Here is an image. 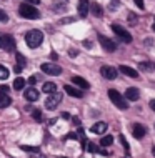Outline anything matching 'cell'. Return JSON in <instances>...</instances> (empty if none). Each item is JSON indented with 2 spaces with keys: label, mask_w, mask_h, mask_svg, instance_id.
Segmentation results:
<instances>
[{
  "label": "cell",
  "mask_w": 155,
  "mask_h": 158,
  "mask_svg": "<svg viewBox=\"0 0 155 158\" xmlns=\"http://www.w3.org/2000/svg\"><path fill=\"white\" fill-rule=\"evenodd\" d=\"M25 42H27V45L30 48H37V47L42 45V42H44V33L40 30H30L25 33Z\"/></svg>",
  "instance_id": "cell-1"
},
{
  "label": "cell",
  "mask_w": 155,
  "mask_h": 158,
  "mask_svg": "<svg viewBox=\"0 0 155 158\" xmlns=\"http://www.w3.org/2000/svg\"><path fill=\"white\" fill-rule=\"evenodd\" d=\"M19 14L24 17V19H30V20H37L40 17V12L37 10L35 5H30V3H22L19 8Z\"/></svg>",
  "instance_id": "cell-2"
},
{
  "label": "cell",
  "mask_w": 155,
  "mask_h": 158,
  "mask_svg": "<svg viewBox=\"0 0 155 158\" xmlns=\"http://www.w3.org/2000/svg\"><path fill=\"white\" fill-rule=\"evenodd\" d=\"M109 98L112 100V103H114L117 108H120V110H127L128 108V103H127V98L123 97V95H120V93L117 92V90H109Z\"/></svg>",
  "instance_id": "cell-3"
},
{
  "label": "cell",
  "mask_w": 155,
  "mask_h": 158,
  "mask_svg": "<svg viewBox=\"0 0 155 158\" xmlns=\"http://www.w3.org/2000/svg\"><path fill=\"white\" fill-rule=\"evenodd\" d=\"M0 48H3L5 52H12L15 48V38L10 33H5V35L0 37Z\"/></svg>",
  "instance_id": "cell-4"
},
{
  "label": "cell",
  "mask_w": 155,
  "mask_h": 158,
  "mask_svg": "<svg viewBox=\"0 0 155 158\" xmlns=\"http://www.w3.org/2000/svg\"><path fill=\"white\" fill-rule=\"evenodd\" d=\"M112 30H114V33H115V35H117L122 42H125V44H130V42H132V35L125 30V28L120 27V25L114 23V25H112Z\"/></svg>",
  "instance_id": "cell-5"
},
{
  "label": "cell",
  "mask_w": 155,
  "mask_h": 158,
  "mask_svg": "<svg viewBox=\"0 0 155 158\" xmlns=\"http://www.w3.org/2000/svg\"><path fill=\"white\" fill-rule=\"evenodd\" d=\"M42 72H44L45 75H60L62 73V67L57 65V63H42Z\"/></svg>",
  "instance_id": "cell-6"
},
{
  "label": "cell",
  "mask_w": 155,
  "mask_h": 158,
  "mask_svg": "<svg viewBox=\"0 0 155 158\" xmlns=\"http://www.w3.org/2000/svg\"><path fill=\"white\" fill-rule=\"evenodd\" d=\"M62 102V93H58V92H54V93H50V97L45 100V108H49V110H54V108H57V105Z\"/></svg>",
  "instance_id": "cell-7"
},
{
  "label": "cell",
  "mask_w": 155,
  "mask_h": 158,
  "mask_svg": "<svg viewBox=\"0 0 155 158\" xmlns=\"http://www.w3.org/2000/svg\"><path fill=\"white\" fill-rule=\"evenodd\" d=\"M98 40H100L102 48L107 50V52H115V50H117V44H115L112 38L105 37V35H98Z\"/></svg>",
  "instance_id": "cell-8"
},
{
  "label": "cell",
  "mask_w": 155,
  "mask_h": 158,
  "mask_svg": "<svg viewBox=\"0 0 155 158\" xmlns=\"http://www.w3.org/2000/svg\"><path fill=\"white\" fill-rule=\"evenodd\" d=\"M100 73H102L103 78H107V80H115V78H117V75H118V72H117V68H114V67L103 65L100 68Z\"/></svg>",
  "instance_id": "cell-9"
},
{
  "label": "cell",
  "mask_w": 155,
  "mask_h": 158,
  "mask_svg": "<svg viewBox=\"0 0 155 158\" xmlns=\"http://www.w3.org/2000/svg\"><path fill=\"white\" fill-rule=\"evenodd\" d=\"M77 10H79V15L82 17V19H85V17L88 15V10H90L88 0H80L79 5H77Z\"/></svg>",
  "instance_id": "cell-10"
},
{
  "label": "cell",
  "mask_w": 155,
  "mask_h": 158,
  "mask_svg": "<svg viewBox=\"0 0 155 158\" xmlns=\"http://www.w3.org/2000/svg\"><path fill=\"white\" fill-rule=\"evenodd\" d=\"M132 133H133V136H135L137 140H142L144 135L147 133V128H145L144 125H140V123H135V125L132 127Z\"/></svg>",
  "instance_id": "cell-11"
},
{
  "label": "cell",
  "mask_w": 155,
  "mask_h": 158,
  "mask_svg": "<svg viewBox=\"0 0 155 158\" xmlns=\"http://www.w3.org/2000/svg\"><path fill=\"white\" fill-rule=\"evenodd\" d=\"M92 133H97V135H102V133H105L107 131V123L105 122H97V123H93L92 125Z\"/></svg>",
  "instance_id": "cell-12"
},
{
  "label": "cell",
  "mask_w": 155,
  "mask_h": 158,
  "mask_svg": "<svg viewBox=\"0 0 155 158\" xmlns=\"http://www.w3.org/2000/svg\"><path fill=\"white\" fill-rule=\"evenodd\" d=\"M125 98L127 100H130V102H137L140 98V92H139V88H127V92H125Z\"/></svg>",
  "instance_id": "cell-13"
},
{
  "label": "cell",
  "mask_w": 155,
  "mask_h": 158,
  "mask_svg": "<svg viewBox=\"0 0 155 158\" xmlns=\"http://www.w3.org/2000/svg\"><path fill=\"white\" fill-rule=\"evenodd\" d=\"M120 72H122L123 75L130 77V78H137V77H139V72H137L135 68L127 67V65H120Z\"/></svg>",
  "instance_id": "cell-14"
},
{
  "label": "cell",
  "mask_w": 155,
  "mask_h": 158,
  "mask_svg": "<svg viewBox=\"0 0 155 158\" xmlns=\"http://www.w3.org/2000/svg\"><path fill=\"white\" fill-rule=\"evenodd\" d=\"M72 82H74V85H77V87L84 88V90H88V88H90V83L85 78H82V77H74Z\"/></svg>",
  "instance_id": "cell-15"
},
{
  "label": "cell",
  "mask_w": 155,
  "mask_h": 158,
  "mask_svg": "<svg viewBox=\"0 0 155 158\" xmlns=\"http://www.w3.org/2000/svg\"><path fill=\"white\" fill-rule=\"evenodd\" d=\"M24 97L27 98L28 102H37L38 100V92L35 90V88H27L24 93Z\"/></svg>",
  "instance_id": "cell-16"
},
{
  "label": "cell",
  "mask_w": 155,
  "mask_h": 158,
  "mask_svg": "<svg viewBox=\"0 0 155 158\" xmlns=\"http://www.w3.org/2000/svg\"><path fill=\"white\" fill-rule=\"evenodd\" d=\"M65 92H67L70 97H75V98H82V97H84L82 90H79V88H75V87H72V85H65Z\"/></svg>",
  "instance_id": "cell-17"
},
{
  "label": "cell",
  "mask_w": 155,
  "mask_h": 158,
  "mask_svg": "<svg viewBox=\"0 0 155 158\" xmlns=\"http://www.w3.org/2000/svg\"><path fill=\"white\" fill-rule=\"evenodd\" d=\"M10 103H12V98L7 93H0V108H7Z\"/></svg>",
  "instance_id": "cell-18"
},
{
  "label": "cell",
  "mask_w": 155,
  "mask_h": 158,
  "mask_svg": "<svg viewBox=\"0 0 155 158\" xmlns=\"http://www.w3.org/2000/svg\"><path fill=\"white\" fill-rule=\"evenodd\" d=\"M42 92L54 93V92H57V85H55L54 82H47V83H44V87H42Z\"/></svg>",
  "instance_id": "cell-19"
},
{
  "label": "cell",
  "mask_w": 155,
  "mask_h": 158,
  "mask_svg": "<svg viewBox=\"0 0 155 158\" xmlns=\"http://www.w3.org/2000/svg\"><path fill=\"white\" fill-rule=\"evenodd\" d=\"M90 10H92V14L95 15V17H102V15H103V8L98 5L97 2H93L92 5H90Z\"/></svg>",
  "instance_id": "cell-20"
},
{
  "label": "cell",
  "mask_w": 155,
  "mask_h": 158,
  "mask_svg": "<svg viewBox=\"0 0 155 158\" xmlns=\"http://www.w3.org/2000/svg\"><path fill=\"white\" fill-rule=\"evenodd\" d=\"M24 87H25V80L22 78V77H19V78L14 80V88L15 90H24Z\"/></svg>",
  "instance_id": "cell-21"
},
{
  "label": "cell",
  "mask_w": 155,
  "mask_h": 158,
  "mask_svg": "<svg viewBox=\"0 0 155 158\" xmlns=\"http://www.w3.org/2000/svg\"><path fill=\"white\" fill-rule=\"evenodd\" d=\"M112 143H114V138H112L110 135L102 136V140H100V145H102V147H110Z\"/></svg>",
  "instance_id": "cell-22"
},
{
  "label": "cell",
  "mask_w": 155,
  "mask_h": 158,
  "mask_svg": "<svg viewBox=\"0 0 155 158\" xmlns=\"http://www.w3.org/2000/svg\"><path fill=\"white\" fill-rule=\"evenodd\" d=\"M8 68L5 65H0V80H7L8 78Z\"/></svg>",
  "instance_id": "cell-23"
},
{
  "label": "cell",
  "mask_w": 155,
  "mask_h": 158,
  "mask_svg": "<svg viewBox=\"0 0 155 158\" xmlns=\"http://www.w3.org/2000/svg\"><path fill=\"white\" fill-rule=\"evenodd\" d=\"M15 57H17V65H20V67H27V58H25L22 53H17Z\"/></svg>",
  "instance_id": "cell-24"
},
{
  "label": "cell",
  "mask_w": 155,
  "mask_h": 158,
  "mask_svg": "<svg viewBox=\"0 0 155 158\" xmlns=\"http://www.w3.org/2000/svg\"><path fill=\"white\" fill-rule=\"evenodd\" d=\"M20 148H22L24 152H32V153H38V148H37V147H28V145H22V147H20Z\"/></svg>",
  "instance_id": "cell-25"
},
{
  "label": "cell",
  "mask_w": 155,
  "mask_h": 158,
  "mask_svg": "<svg viewBox=\"0 0 155 158\" xmlns=\"http://www.w3.org/2000/svg\"><path fill=\"white\" fill-rule=\"evenodd\" d=\"M32 117L35 118L37 122H40L42 120V112H40V110H32Z\"/></svg>",
  "instance_id": "cell-26"
},
{
  "label": "cell",
  "mask_w": 155,
  "mask_h": 158,
  "mask_svg": "<svg viewBox=\"0 0 155 158\" xmlns=\"http://www.w3.org/2000/svg\"><path fill=\"white\" fill-rule=\"evenodd\" d=\"M120 142H122V145H123V148H125V152H127V153L130 152V148H128V143H127V140L123 138L122 135H120Z\"/></svg>",
  "instance_id": "cell-27"
},
{
  "label": "cell",
  "mask_w": 155,
  "mask_h": 158,
  "mask_svg": "<svg viewBox=\"0 0 155 158\" xmlns=\"http://www.w3.org/2000/svg\"><path fill=\"white\" fill-rule=\"evenodd\" d=\"M7 20H8V17L5 14V10H2V8H0V22H7Z\"/></svg>",
  "instance_id": "cell-28"
},
{
  "label": "cell",
  "mask_w": 155,
  "mask_h": 158,
  "mask_svg": "<svg viewBox=\"0 0 155 158\" xmlns=\"http://www.w3.org/2000/svg\"><path fill=\"white\" fill-rule=\"evenodd\" d=\"M133 2H135V5L140 8V10H144L145 8V3H144V0H133Z\"/></svg>",
  "instance_id": "cell-29"
},
{
  "label": "cell",
  "mask_w": 155,
  "mask_h": 158,
  "mask_svg": "<svg viewBox=\"0 0 155 158\" xmlns=\"http://www.w3.org/2000/svg\"><path fill=\"white\" fill-rule=\"evenodd\" d=\"M87 147H88V148H87V150H88L90 153H93V152H97V147H95V145H93V143H88V145H87Z\"/></svg>",
  "instance_id": "cell-30"
},
{
  "label": "cell",
  "mask_w": 155,
  "mask_h": 158,
  "mask_svg": "<svg viewBox=\"0 0 155 158\" xmlns=\"http://www.w3.org/2000/svg\"><path fill=\"white\" fill-rule=\"evenodd\" d=\"M25 3H30V5H38L40 0H25Z\"/></svg>",
  "instance_id": "cell-31"
},
{
  "label": "cell",
  "mask_w": 155,
  "mask_h": 158,
  "mask_svg": "<svg viewBox=\"0 0 155 158\" xmlns=\"http://www.w3.org/2000/svg\"><path fill=\"white\" fill-rule=\"evenodd\" d=\"M27 82H28L30 85H35V83H37V77H30V78L27 80Z\"/></svg>",
  "instance_id": "cell-32"
},
{
  "label": "cell",
  "mask_w": 155,
  "mask_h": 158,
  "mask_svg": "<svg viewBox=\"0 0 155 158\" xmlns=\"http://www.w3.org/2000/svg\"><path fill=\"white\" fill-rule=\"evenodd\" d=\"M0 93H8V87H7V85H2V87H0Z\"/></svg>",
  "instance_id": "cell-33"
},
{
  "label": "cell",
  "mask_w": 155,
  "mask_h": 158,
  "mask_svg": "<svg viewBox=\"0 0 155 158\" xmlns=\"http://www.w3.org/2000/svg\"><path fill=\"white\" fill-rule=\"evenodd\" d=\"M140 67L144 68V70H150V63H140Z\"/></svg>",
  "instance_id": "cell-34"
},
{
  "label": "cell",
  "mask_w": 155,
  "mask_h": 158,
  "mask_svg": "<svg viewBox=\"0 0 155 158\" xmlns=\"http://www.w3.org/2000/svg\"><path fill=\"white\" fill-rule=\"evenodd\" d=\"M14 70L17 72V73H20V72L24 70V67H20V65H15V67H14Z\"/></svg>",
  "instance_id": "cell-35"
},
{
  "label": "cell",
  "mask_w": 155,
  "mask_h": 158,
  "mask_svg": "<svg viewBox=\"0 0 155 158\" xmlns=\"http://www.w3.org/2000/svg\"><path fill=\"white\" fill-rule=\"evenodd\" d=\"M68 138H72V140H77L79 136H77V133H68Z\"/></svg>",
  "instance_id": "cell-36"
},
{
  "label": "cell",
  "mask_w": 155,
  "mask_h": 158,
  "mask_svg": "<svg viewBox=\"0 0 155 158\" xmlns=\"http://www.w3.org/2000/svg\"><path fill=\"white\" fill-rule=\"evenodd\" d=\"M57 57H58L57 53H50V58H52V60H57Z\"/></svg>",
  "instance_id": "cell-37"
},
{
  "label": "cell",
  "mask_w": 155,
  "mask_h": 158,
  "mask_svg": "<svg viewBox=\"0 0 155 158\" xmlns=\"http://www.w3.org/2000/svg\"><path fill=\"white\" fill-rule=\"evenodd\" d=\"M150 108H152L153 112H155V100H152V102H150Z\"/></svg>",
  "instance_id": "cell-38"
},
{
  "label": "cell",
  "mask_w": 155,
  "mask_h": 158,
  "mask_svg": "<svg viewBox=\"0 0 155 158\" xmlns=\"http://www.w3.org/2000/svg\"><path fill=\"white\" fill-rule=\"evenodd\" d=\"M152 28H153V32H155V20H153V25H152Z\"/></svg>",
  "instance_id": "cell-39"
},
{
  "label": "cell",
  "mask_w": 155,
  "mask_h": 158,
  "mask_svg": "<svg viewBox=\"0 0 155 158\" xmlns=\"http://www.w3.org/2000/svg\"><path fill=\"white\" fill-rule=\"evenodd\" d=\"M152 153H153V156H155V147L152 148Z\"/></svg>",
  "instance_id": "cell-40"
},
{
  "label": "cell",
  "mask_w": 155,
  "mask_h": 158,
  "mask_svg": "<svg viewBox=\"0 0 155 158\" xmlns=\"http://www.w3.org/2000/svg\"><path fill=\"white\" fill-rule=\"evenodd\" d=\"M63 158H65V156H63Z\"/></svg>",
  "instance_id": "cell-41"
},
{
  "label": "cell",
  "mask_w": 155,
  "mask_h": 158,
  "mask_svg": "<svg viewBox=\"0 0 155 158\" xmlns=\"http://www.w3.org/2000/svg\"><path fill=\"white\" fill-rule=\"evenodd\" d=\"M0 37H2V35H0Z\"/></svg>",
  "instance_id": "cell-42"
}]
</instances>
